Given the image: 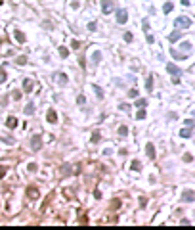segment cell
<instances>
[{"mask_svg": "<svg viewBox=\"0 0 195 230\" xmlns=\"http://www.w3.org/2000/svg\"><path fill=\"white\" fill-rule=\"evenodd\" d=\"M189 25H191V21H189V17H186V16H180V17L174 19V27H178V29L189 27Z\"/></svg>", "mask_w": 195, "mask_h": 230, "instance_id": "cell-1", "label": "cell"}, {"mask_svg": "<svg viewBox=\"0 0 195 230\" xmlns=\"http://www.w3.org/2000/svg\"><path fill=\"white\" fill-rule=\"evenodd\" d=\"M166 69H168V73L172 75V81L178 84V83H180V79H178V77H180V69L176 67L174 63H168V65H166Z\"/></svg>", "mask_w": 195, "mask_h": 230, "instance_id": "cell-2", "label": "cell"}, {"mask_svg": "<svg viewBox=\"0 0 195 230\" xmlns=\"http://www.w3.org/2000/svg\"><path fill=\"white\" fill-rule=\"evenodd\" d=\"M38 196H40V192H38V188L34 184L27 186V198L29 200H38Z\"/></svg>", "mask_w": 195, "mask_h": 230, "instance_id": "cell-3", "label": "cell"}, {"mask_svg": "<svg viewBox=\"0 0 195 230\" xmlns=\"http://www.w3.org/2000/svg\"><path fill=\"white\" fill-rule=\"evenodd\" d=\"M101 12L111 14L113 12V0H101Z\"/></svg>", "mask_w": 195, "mask_h": 230, "instance_id": "cell-4", "label": "cell"}, {"mask_svg": "<svg viewBox=\"0 0 195 230\" xmlns=\"http://www.w3.org/2000/svg\"><path fill=\"white\" fill-rule=\"evenodd\" d=\"M126 21H128V12H126V10H119L117 12V23H126Z\"/></svg>", "mask_w": 195, "mask_h": 230, "instance_id": "cell-5", "label": "cell"}, {"mask_svg": "<svg viewBox=\"0 0 195 230\" xmlns=\"http://www.w3.org/2000/svg\"><path fill=\"white\" fill-rule=\"evenodd\" d=\"M182 201H186V203H191V201H195V192H191V190H186L182 194Z\"/></svg>", "mask_w": 195, "mask_h": 230, "instance_id": "cell-6", "label": "cell"}, {"mask_svg": "<svg viewBox=\"0 0 195 230\" xmlns=\"http://www.w3.org/2000/svg\"><path fill=\"white\" fill-rule=\"evenodd\" d=\"M46 119H48V123H57V113H55V109H48Z\"/></svg>", "mask_w": 195, "mask_h": 230, "instance_id": "cell-7", "label": "cell"}, {"mask_svg": "<svg viewBox=\"0 0 195 230\" xmlns=\"http://www.w3.org/2000/svg\"><path fill=\"white\" fill-rule=\"evenodd\" d=\"M180 38H182V31H174V33H170V35H168V40L170 42H176Z\"/></svg>", "mask_w": 195, "mask_h": 230, "instance_id": "cell-8", "label": "cell"}, {"mask_svg": "<svg viewBox=\"0 0 195 230\" xmlns=\"http://www.w3.org/2000/svg\"><path fill=\"white\" fill-rule=\"evenodd\" d=\"M145 151H147V157H151V159L155 157V146L151 144V142H149V144L145 146Z\"/></svg>", "mask_w": 195, "mask_h": 230, "instance_id": "cell-9", "label": "cell"}, {"mask_svg": "<svg viewBox=\"0 0 195 230\" xmlns=\"http://www.w3.org/2000/svg\"><path fill=\"white\" fill-rule=\"evenodd\" d=\"M31 146H33V150H38V148L42 146V140H40V136H34V138H33V142H31Z\"/></svg>", "mask_w": 195, "mask_h": 230, "instance_id": "cell-10", "label": "cell"}, {"mask_svg": "<svg viewBox=\"0 0 195 230\" xmlns=\"http://www.w3.org/2000/svg\"><path fill=\"white\" fill-rule=\"evenodd\" d=\"M6 125H8L10 129H16V127H17V119H16V117H8Z\"/></svg>", "mask_w": 195, "mask_h": 230, "instance_id": "cell-11", "label": "cell"}, {"mask_svg": "<svg viewBox=\"0 0 195 230\" xmlns=\"http://www.w3.org/2000/svg\"><path fill=\"white\" fill-rule=\"evenodd\" d=\"M145 90H147V92L153 90V77H147V81H145Z\"/></svg>", "mask_w": 195, "mask_h": 230, "instance_id": "cell-12", "label": "cell"}, {"mask_svg": "<svg viewBox=\"0 0 195 230\" xmlns=\"http://www.w3.org/2000/svg\"><path fill=\"white\" fill-rule=\"evenodd\" d=\"M23 88H25V92H31V88H33V81H31V79H25V83H23Z\"/></svg>", "mask_w": 195, "mask_h": 230, "instance_id": "cell-13", "label": "cell"}, {"mask_svg": "<svg viewBox=\"0 0 195 230\" xmlns=\"http://www.w3.org/2000/svg\"><path fill=\"white\" fill-rule=\"evenodd\" d=\"M189 134H191V129H189V127L180 130V136H182V138H189Z\"/></svg>", "mask_w": 195, "mask_h": 230, "instance_id": "cell-14", "label": "cell"}, {"mask_svg": "<svg viewBox=\"0 0 195 230\" xmlns=\"http://www.w3.org/2000/svg\"><path fill=\"white\" fill-rule=\"evenodd\" d=\"M94 92H96V96H98V100H101V98H103V90L100 88V86H98V84L94 86Z\"/></svg>", "mask_w": 195, "mask_h": 230, "instance_id": "cell-15", "label": "cell"}, {"mask_svg": "<svg viewBox=\"0 0 195 230\" xmlns=\"http://www.w3.org/2000/svg\"><path fill=\"white\" fill-rule=\"evenodd\" d=\"M172 8H174V4H172V2H166V4L163 6V12H165V14H168Z\"/></svg>", "mask_w": 195, "mask_h": 230, "instance_id": "cell-16", "label": "cell"}, {"mask_svg": "<svg viewBox=\"0 0 195 230\" xmlns=\"http://www.w3.org/2000/svg\"><path fill=\"white\" fill-rule=\"evenodd\" d=\"M119 134H121V136H126V134H128V127H124V125L119 127Z\"/></svg>", "mask_w": 195, "mask_h": 230, "instance_id": "cell-17", "label": "cell"}, {"mask_svg": "<svg viewBox=\"0 0 195 230\" xmlns=\"http://www.w3.org/2000/svg\"><path fill=\"white\" fill-rule=\"evenodd\" d=\"M16 38H17V42H25V35L19 31H16Z\"/></svg>", "mask_w": 195, "mask_h": 230, "instance_id": "cell-18", "label": "cell"}, {"mask_svg": "<svg viewBox=\"0 0 195 230\" xmlns=\"http://www.w3.org/2000/svg\"><path fill=\"white\" fill-rule=\"evenodd\" d=\"M67 54H69V50H67L65 46H60V56H61V58H67Z\"/></svg>", "mask_w": 195, "mask_h": 230, "instance_id": "cell-19", "label": "cell"}, {"mask_svg": "<svg viewBox=\"0 0 195 230\" xmlns=\"http://www.w3.org/2000/svg\"><path fill=\"white\" fill-rule=\"evenodd\" d=\"M92 60H94L96 63H98V61H101V54H100V52H94V54H92Z\"/></svg>", "mask_w": 195, "mask_h": 230, "instance_id": "cell-20", "label": "cell"}, {"mask_svg": "<svg viewBox=\"0 0 195 230\" xmlns=\"http://www.w3.org/2000/svg\"><path fill=\"white\" fill-rule=\"evenodd\" d=\"M144 117H145V109H144V107H140V111L136 113V119H144Z\"/></svg>", "mask_w": 195, "mask_h": 230, "instance_id": "cell-21", "label": "cell"}, {"mask_svg": "<svg viewBox=\"0 0 195 230\" xmlns=\"http://www.w3.org/2000/svg\"><path fill=\"white\" fill-rule=\"evenodd\" d=\"M130 167H132V171H140V161H136V159H134Z\"/></svg>", "mask_w": 195, "mask_h": 230, "instance_id": "cell-22", "label": "cell"}, {"mask_svg": "<svg viewBox=\"0 0 195 230\" xmlns=\"http://www.w3.org/2000/svg\"><path fill=\"white\" fill-rule=\"evenodd\" d=\"M182 48L186 50V52H191V44H189V42H184V44H182Z\"/></svg>", "mask_w": 195, "mask_h": 230, "instance_id": "cell-23", "label": "cell"}, {"mask_svg": "<svg viewBox=\"0 0 195 230\" xmlns=\"http://www.w3.org/2000/svg\"><path fill=\"white\" fill-rule=\"evenodd\" d=\"M33 111H34V106H33V104H29V106H27V109H25V113H29V115H31Z\"/></svg>", "mask_w": 195, "mask_h": 230, "instance_id": "cell-24", "label": "cell"}, {"mask_svg": "<svg viewBox=\"0 0 195 230\" xmlns=\"http://www.w3.org/2000/svg\"><path fill=\"white\" fill-rule=\"evenodd\" d=\"M136 106H138V107H145V106H147V102H145V100H138V102H136Z\"/></svg>", "mask_w": 195, "mask_h": 230, "instance_id": "cell-25", "label": "cell"}, {"mask_svg": "<svg viewBox=\"0 0 195 230\" xmlns=\"http://www.w3.org/2000/svg\"><path fill=\"white\" fill-rule=\"evenodd\" d=\"M111 207H113V209H119V207H121V201H119V200H115V201L111 203Z\"/></svg>", "mask_w": 195, "mask_h": 230, "instance_id": "cell-26", "label": "cell"}, {"mask_svg": "<svg viewBox=\"0 0 195 230\" xmlns=\"http://www.w3.org/2000/svg\"><path fill=\"white\" fill-rule=\"evenodd\" d=\"M65 83H67V77L61 73V75H60V84H65Z\"/></svg>", "mask_w": 195, "mask_h": 230, "instance_id": "cell-27", "label": "cell"}, {"mask_svg": "<svg viewBox=\"0 0 195 230\" xmlns=\"http://www.w3.org/2000/svg\"><path fill=\"white\" fill-rule=\"evenodd\" d=\"M124 40L130 42V40H132V33H124Z\"/></svg>", "mask_w": 195, "mask_h": 230, "instance_id": "cell-28", "label": "cell"}, {"mask_svg": "<svg viewBox=\"0 0 195 230\" xmlns=\"http://www.w3.org/2000/svg\"><path fill=\"white\" fill-rule=\"evenodd\" d=\"M4 79H6V73H4V69H2V67H0V83H2Z\"/></svg>", "mask_w": 195, "mask_h": 230, "instance_id": "cell-29", "label": "cell"}, {"mask_svg": "<svg viewBox=\"0 0 195 230\" xmlns=\"http://www.w3.org/2000/svg\"><path fill=\"white\" fill-rule=\"evenodd\" d=\"M77 102H78V104H80V106H82V104H84V102H86V98H84V96H78V98H77Z\"/></svg>", "mask_w": 195, "mask_h": 230, "instance_id": "cell-30", "label": "cell"}, {"mask_svg": "<svg viewBox=\"0 0 195 230\" xmlns=\"http://www.w3.org/2000/svg\"><path fill=\"white\" fill-rule=\"evenodd\" d=\"M100 140V133H94V134H92V142H98Z\"/></svg>", "mask_w": 195, "mask_h": 230, "instance_id": "cell-31", "label": "cell"}, {"mask_svg": "<svg viewBox=\"0 0 195 230\" xmlns=\"http://www.w3.org/2000/svg\"><path fill=\"white\" fill-rule=\"evenodd\" d=\"M128 94H130V98H136V96H138V90H136V88H132Z\"/></svg>", "mask_w": 195, "mask_h": 230, "instance_id": "cell-32", "label": "cell"}, {"mask_svg": "<svg viewBox=\"0 0 195 230\" xmlns=\"http://www.w3.org/2000/svg\"><path fill=\"white\" fill-rule=\"evenodd\" d=\"M147 205V200L145 198H140V207H145Z\"/></svg>", "mask_w": 195, "mask_h": 230, "instance_id": "cell-33", "label": "cell"}, {"mask_svg": "<svg viewBox=\"0 0 195 230\" xmlns=\"http://www.w3.org/2000/svg\"><path fill=\"white\" fill-rule=\"evenodd\" d=\"M4 174H6V167H2V165H0V178H2Z\"/></svg>", "mask_w": 195, "mask_h": 230, "instance_id": "cell-34", "label": "cell"}, {"mask_svg": "<svg viewBox=\"0 0 195 230\" xmlns=\"http://www.w3.org/2000/svg\"><path fill=\"white\" fill-rule=\"evenodd\" d=\"M186 125H188V127H189V129H193V125H195V123H193V121H191V119H188V121H186Z\"/></svg>", "mask_w": 195, "mask_h": 230, "instance_id": "cell-35", "label": "cell"}, {"mask_svg": "<svg viewBox=\"0 0 195 230\" xmlns=\"http://www.w3.org/2000/svg\"><path fill=\"white\" fill-rule=\"evenodd\" d=\"M88 29L90 31H96V23H88Z\"/></svg>", "mask_w": 195, "mask_h": 230, "instance_id": "cell-36", "label": "cell"}, {"mask_svg": "<svg viewBox=\"0 0 195 230\" xmlns=\"http://www.w3.org/2000/svg\"><path fill=\"white\" fill-rule=\"evenodd\" d=\"M182 4L184 6H189V0H182Z\"/></svg>", "mask_w": 195, "mask_h": 230, "instance_id": "cell-37", "label": "cell"}, {"mask_svg": "<svg viewBox=\"0 0 195 230\" xmlns=\"http://www.w3.org/2000/svg\"><path fill=\"white\" fill-rule=\"evenodd\" d=\"M2 2H4V0H0V4H2Z\"/></svg>", "mask_w": 195, "mask_h": 230, "instance_id": "cell-38", "label": "cell"}]
</instances>
